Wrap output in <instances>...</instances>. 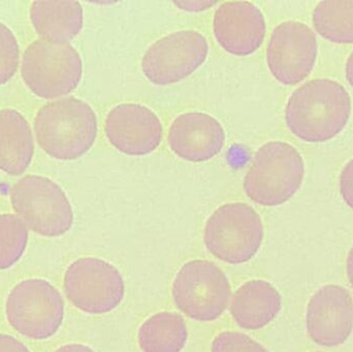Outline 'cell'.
<instances>
[{"instance_id": "6da1fadb", "label": "cell", "mask_w": 353, "mask_h": 352, "mask_svg": "<svg viewBox=\"0 0 353 352\" xmlns=\"http://www.w3.org/2000/svg\"><path fill=\"white\" fill-rule=\"evenodd\" d=\"M352 115V99L340 83L329 79L309 81L296 89L285 107L292 134L308 143H325L337 136Z\"/></svg>"}, {"instance_id": "7a4b0ae2", "label": "cell", "mask_w": 353, "mask_h": 352, "mask_svg": "<svg viewBox=\"0 0 353 352\" xmlns=\"http://www.w3.org/2000/svg\"><path fill=\"white\" fill-rule=\"evenodd\" d=\"M34 132L46 154L57 161H76L94 145L99 132L97 114L86 101L63 97L39 110Z\"/></svg>"}, {"instance_id": "3957f363", "label": "cell", "mask_w": 353, "mask_h": 352, "mask_svg": "<svg viewBox=\"0 0 353 352\" xmlns=\"http://www.w3.org/2000/svg\"><path fill=\"white\" fill-rule=\"evenodd\" d=\"M305 177L302 155L279 141L263 145L253 156L244 178L246 196L255 204L277 207L296 194Z\"/></svg>"}, {"instance_id": "277c9868", "label": "cell", "mask_w": 353, "mask_h": 352, "mask_svg": "<svg viewBox=\"0 0 353 352\" xmlns=\"http://www.w3.org/2000/svg\"><path fill=\"white\" fill-rule=\"evenodd\" d=\"M263 240V221L256 211L245 203H228L216 209L203 231L208 251L230 265L252 260Z\"/></svg>"}, {"instance_id": "5b68a950", "label": "cell", "mask_w": 353, "mask_h": 352, "mask_svg": "<svg viewBox=\"0 0 353 352\" xmlns=\"http://www.w3.org/2000/svg\"><path fill=\"white\" fill-rule=\"evenodd\" d=\"M21 76L29 90L37 96L59 99L76 90L80 84L82 58L70 43L37 39L23 54Z\"/></svg>"}, {"instance_id": "8992f818", "label": "cell", "mask_w": 353, "mask_h": 352, "mask_svg": "<svg viewBox=\"0 0 353 352\" xmlns=\"http://www.w3.org/2000/svg\"><path fill=\"white\" fill-rule=\"evenodd\" d=\"M10 204L26 227L43 237H61L74 225V211L65 192L43 176L19 180L10 189Z\"/></svg>"}, {"instance_id": "52a82bcc", "label": "cell", "mask_w": 353, "mask_h": 352, "mask_svg": "<svg viewBox=\"0 0 353 352\" xmlns=\"http://www.w3.org/2000/svg\"><path fill=\"white\" fill-rule=\"evenodd\" d=\"M63 298L47 280L26 279L8 293L6 315L18 334L31 340H47L61 328L64 320Z\"/></svg>"}, {"instance_id": "ba28073f", "label": "cell", "mask_w": 353, "mask_h": 352, "mask_svg": "<svg viewBox=\"0 0 353 352\" xmlns=\"http://www.w3.org/2000/svg\"><path fill=\"white\" fill-rule=\"evenodd\" d=\"M176 307L196 322L218 320L232 300V287L226 275L214 262L205 260L186 262L172 287Z\"/></svg>"}, {"instance_id": "9c48e42d", "label": "cell", "mask_w": 353, "mask_h": 352, "mask_svg": "<svg viewBox=\"0 0 353 352\" xmlns=\"http://www.w3.org/2000/svg\"><path fill=\"white\" fill-rule=\"evenodd\" d=\"M63 287L68 301L88 314L113 311L125 295L123 278L117 268L97 258L72 262L64 274Z\"/></svg>"}, {"instance_id": "30bf717a", "label": "cell", "mask_w": 353, "mask_h": 352, "mask_svg": "<svg viewBox=\"0 0 353 352\" xmlns=\"http://www.w3.org/2000/svg\"><path fill=\"white\" fill-rule=\"evenodd\" d=\"M209 54L207 39L199 31L180 30L161 37L147 49L142 72L157 86L176 84L199 70Z\"/></svg>"}, {"instance_id": "8fae6325", "label": "cell", "mask_w": 353, "mask_h": 352, "mask_svg": "<svg viewBox=\"0 0 353 352\" xmlns=\"http://www.w3.org/2000/svg\"><path fill=\"white\" fill-rule=\"evenodd\" d=\"M317 39L310 27L298 21H285L274 29L267 48L272 76L286 86L303 82L314 68Z\"/></svg>"}, {"instance_id": "7c38bea8", "label": "cell", "mask_w": 353, "mask_h": 352, "mask_svg": "<svg viewBox=\"0 0 353 352\" xmlns=\"http://www.w3.org/2000/svg\"><path fill=\"white\" fill-rule=\"evenodd\" d=\"M105 134L119 152L128 156H146L161 146L163 127L159 116L146 105L125 103L108 113Z\"/></svg>"}, {"instance_id": "4fadbf2b", "label": "cell", "mask_w": 353, "mask_h": 352, "mask_svg": "<svg viewBox=\"0 0 353 352\" xmlns=\"http://www.w3.org/2000/svg\"><path fill=\"white\" fill-rule=\"evenodd\" d=\"M307 330L313 342L334 347L346 342L353 330V301L339 285L321 287L307 308Z\"/></svg>"}, {"instance_id": "5bb4252c", "label": "cell", "mask_w": 353, "mask_h": 352, "mask_svg": "<svg viewBox=\"0 0 353 352\" xmlns=\"http://www.w3.org/2000/svg\"><path fill=\"white\" fill-rule=\"evenodd\" d=\"M265 29L263 12L251 2H223L214 14V37L230 55L244 57L255 53L265 41Z\"/></svg>"}, {"instance_id": "9a60e30c", "label": "cell", "mask_w": 353, "mask_h": 352, "mask_svg": "<svg viewBox=\"0 0 353 352\" xmlns=\"http://www.w3.org/2000/svg\"><path fill=\"white\" fill-rule=\"evenodd\" d=\"M168 143L172 152L182 161L205 163L221 152L225 144V132L213 116L188 112L172 122Z\"/></svg>"}, {"instance_id": "2e32d148", "label": "cell", "mask_w": 353, "mask_h": 352, "mask_svg": "<svg viewBox=\"0 0 353 352\" xmlns=\"http://www.w3.org/2000/svg\"><path fill=\"white\" fill-rule=\"evenodd\" d=\"M281 307V296L271 283L251 280L236 289L230 300V312L240 328L254 331L273 322Z\"/></svg>"}, {"instance_id": "e0dca14e", "label": "cell", "mask_w": 353, "mask_h": 352, "mask_svg": "<svg viewBox=\"0 0 353 352\" xmlns=\"http://www.w3.org/2000/svg\"><path fill=\"white\" fill-rule=\"evenodd\" d=\"M34 154L32 130L26 118L14 109L0 111V171L10 176L26 172Z\"/></svg>"}, {"instance_id": "ac0fdd59", "label": "cell", "mask_w": 353, "mask_h": 352, "mask_svg": "<svg viewBox=\"0 0 353 352\" xmlns=\"http://www.w3.org/2000/svg\"><path fill=\"white\" fill-rule=\"evenodd\" d=\"M30 20L43 41L68 43L82 30L84 12L78 1H34Z\"/></svg>"}, {"instance_id": "d6986e66", "label": "cell", "mask_w": 353, "mask_h": 352, "mask_svg": "<svg viewBox=\"0 0 353 352\" xmlns=\"http://www.w3.org/2000/svg\"><path fill=\"white\" fill-rule=\"evenodd\" d=\"M188 332L184 318L176 312H159L143 322L138 343L143 352H181Z\"/></svg>"}, {"instance_id": "ffe728a7", "label": "cell", "mask_w": 353, "mask_h": 352, "mask_svg": "<svg viewBox=\"0 0 353 352\" xmlns=\"http://www.w3.org/2000/svg\"><path fill=\"white\" fill-rule=\"evenodd\" d=\"M315 30L335 43H353V1H321L313 12Z\"/></svg>"}, {"instance_id": "44dd1931", "label": "cell", "mask_w": 353, "mask_h": 352, "mask_svg": "<svg viewBox=\"0 0 353 352\" xmlns=\"http://www.w3.org/2000/svg\"><path fill=\"white\" fill-rule=\"evenodd\" d=\"M28 229L20 217L0 214V271L8 270L24 256Z\"/></svg>"}, {"instance_id": "7402d4cb", "label": "cell", "mask_w": 353, "mask_h": 352, "mask_svg": "<svg viewBox=\"0 0 353 352\" xmlns=\"http://www.w3.org/2000/svg\"><path fill=\"white\" fill-rule=\"evenodd\" d=\"M20 64V47L12 31L0 22V86L16 74Z\"/></svg>"}, {"instance_id": "603a6c76", "label": "cell", "mask_w": 353, "mask_h": 352, "mask_svg": "<svg viewBox=\"0 0 353 352\" xmlns=\"http://www.w3.org/2000/svg\"><path fill=\"white\" fill-rule=\"evenodd\" d=\"M211 352H269L261 343L243 333L222 332L214 338Z\"/></svg>"}, {"instance_id": "cb8c5ba5", "label": "cell", "mask_w": 353, "mask_h": 352, "mask_svg": "<svg viewBox=\"0 0 353 352\" xmlns=\"http://www.w3.org/2000/svg\"><path fill=\"white\" fill-rule=\"evenodd\" d=\"M340 192L344 202L353 210V159L344 167L340 175Z\"/></svg>"}, {"instance_id": "d4e9b609", "label": "cell", "mask_w": 353, "mask_h": 352, "mask_svg": "<svg viewBox=\"0 0 353 352\" xmlns=\"http://www.w3.org/2000/svg\"><path fill=\"white\" fill-rule=\"evenodd\" d=\"M0 352H31L28 347L10 335L0 334Z\"/></svg>"}, {"instance_id": "484cf974", "label": "cell", "mask_w": 353, "mask_h": 352, "mask_svg": "<svg viewBox=\"0 0 353 352\" xmlns=\"http://www.w3.org/2000/svg\"><path fill=\"white\" fill-rule=\"evenodd\" d=\"M176 6L183 10H188V12H201V10H207L211 8L216 2L210 1H182L175 2Z\"/></svg>"}, {"instance_id": "4316f807", "label": "cell", "mask_w": 353, "mask_h": 352, "mask_svg": "<svg viewBox=\"0 0 353 352\" xmlns=\"http://www.w3.org/2000/svg\"><path fill=\"white\" fill-rule=\"evenodd\" d=\"M54 352H95L90 347L86 345L79 344V343H70V344L63 345L59 347L57 351Z\"/></svg>"}, {"instance_id": "83f0119b", "label": "cell", "mask_w": 353, "mask_h": 352, "mask_svg": "<svg viewBox=\"0 0 353 352\" xmlns=\"http://www.w3.org/2000/svg\"><path fill=\"white\" fill-rule=\"evenodd\" d=\"M346 272H347L348 280L353 287V246L348 253L347 260H346Z\"/></svg>"}, {"instance_id": "f1b7e54d", "label": "cell", "mask_w": 353, "mask_h": 352, "mask_svg": "<svg viewBox=\"0 0 353 352\" xmlns=\"http://www.w3.org/2000/svg\"><path fill=\"white\" fill-rule=\"evenodd\" d=\"M345 74L348 83L353 87V52L346 62Z\"/></svg>"}]
</instances>
